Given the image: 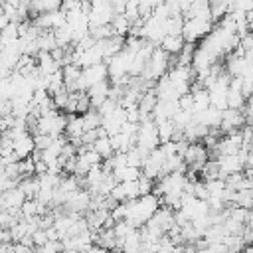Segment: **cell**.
Returning <instances> with one entry per match:
<instances>
[{
    "instance_id": "8992f818",
    "label": "cell",
    "mask_w": 253,
    "mask_h": 253,
    "mask_svg": "<svg viewBox=\"0 0 253 253\" xmlns=\"http://www.w3.org/2000/svg\"><path fill=\"white\" fill-rule=\"evenodd\" d=\"M115 10H113V2H105V0H95L91 2V12H89V26L91 28H99V26H111L113 18H115Z\"/></svg>"
},
{
    "instance_id": "f1b7e54d",
    "label": "cell",
    "mask_w": 253,
    "mask_h": 253,
    "mask_svg": "<svg viewBox=\"0 0 253 253\" xmlns=\"http://www.w3.org/2000/svg\"><path fill=\"white\" fill-rule=\"evenodd\" d=\"M0 158H2V134H0Z\"/></svg>"
},
{
    "instance_id": "9a60e30c",
    "label": "cell",
    "mask_w": 253,
    "mask_h": 253,
    "mask_svg": "<svg viewBox=\"0 0 253 253\" xmlns=\"http://www.w3.org/2000/svg\"><path fill=\"white\" fill-rule=\"evenodd\" d=\"M18 188L24 192L26 200H36V198H38V192H40V178H38V176L22 178V180L18 182Z\"/></svg>"
},
{
    "instance_id": "4fadbf2b",
    "label": "cell",
    "mask_w": 253,
    "mask_h": 253,
    "mask_svg": "<svg viewBox=\"0 0 253 253\" xmlns=\"http://www.w3.org/2000/svg\"><path fill=\"white\" fill-rule=\"evenodd\" d=\"M2 200H4L6 211H10V210H20V208L24 206V202H26V196H24V192L16 186V188L4 192V194H2Z\"/></svg>"
},
{
    "instance_id": "5b68a950",
    "label": "cell",
    "mask_w": 253,
    "mask_h": 253,
    "mask_svg": "<svg viewBox=\"0 0 253 253\" xmlns=\"http://www.w3.org/2000/svg\"><path fill=\"white\" fill-rule=\"evenodd\" d=\"M136 146L152 152L160 146V138H158V128H156V123L152 119H146L138 125V130H136Z\"/></svg>"
},
{
    "instance_id": "ac0fdd59",
    "label": "cell",
    "mask_w": 253,
    "mask_h": 253,
    "mask_svg": "<svg viewBox=\"0 0 253 253\" xmlns=\"http://www.w3.org/2000/svg\"><path fill=\"white\" fill-rule=\"evenodd\" d=\"M103 160H107V158H111L113 154H115V148H113V144H111V138L109 136H99L95 142H93V146H91Z\"/></svg>"
},
{
    "instance_id": "603a6c76",
    "label": "cell",
    "mask_w": 253,
    "mask_h": 253,
    "mask_svg": "<svg viewBox=\"0 0 253 253\" xmlns=\"http://www.w3.org/2000/svg\"><path fill=\"white\" fill-rule=\"evenodd\" d=\"M69 97H71V93H69L65 87H63L61 91H57L55 95H51L55 109H63V111H65V107H67V103H69Z\"/></svg>"
},
{
    "instance_id": "7c38bea8",
    "label": "cell",
    "mask_w": 253,
    "mask_h": 253,
    "mask_svg": "<svg viewBox=\"0 0 253 253\" xmlns=\"http://www.w3.org/2000/svg\"><path fill=\"white\" fill-rule=\"evenodd\" d=\"M109 91H111L109 81H103V83L93 85V87L87 91V95H89V99H91V107H93V109H99V107L109 99Z\"/></svg>"
},
{
    "instance_id": "5bb4252c",
    "label": "cell",
    "mask_w": 253,
    "mask_h": 253,
    "mask_svg": "<svg viewBox=\"0 0 253 253\" xmlns=\"http://www.w3.org/2000/svg\"><path fill=\"white\" fill-rule=\"evenodd\" d=\"M192 18H211L210 2L208 0H192V6L184 14V20H192Z\"/></svg>"
},
{
    "instance_id": "30bf717a",
    "label": "cell",
    "mask_w": 253,
    "mask_h": 253,
    "mask_svg": "<svg viewBox=\"0 0 253 253\" xmlns=\"http://www.w3.org/2000/svg\"><path fill=\"white\" fill-rule=\"evenodd\" d=\"M89 206H91V192L89 190H77V192H73L67 200H65V204H63V208H65V211H69V213H77V215H81L85 210H89Z\"/></svg>"
},
{
    "instance_id": "44dd1931",
    "label": "cell",
    "mask_w": 253,
    "mask_h": 253,
    "mask_svg": "<svg viewBox=\"0 0 253 253\" xmlns=\"http://www.w3.org/2000/svg\"><path fill=\"white\" fill-rule=\"evenodd\" d=\"M231 206H237V208H243V210H253V188L235 192Z\"/></svg>"
},
{
    "instance_id": "52a82bcc",
    "label": "cell",
    "mask_w": 253,
    "mask_h": 253,
    "mask_svg": "<svg viewBox=\"0 0 253 253\" xmlns=\"http://www.w3.org/2000/svg\"><path fill=\"white\" fill-rule=\"evenodd\" d=\"M107 77H109V71H107V65H105V63H97V65H91V67L81 69L79 93H87L93 85L103 83V81H109Z\"/></svg>"
},
{
    "instance_id": "277c9868",
    "label": "cell",
    "mask_w": 253,
    "mask_h": 253,
    "mask_svg": "<svg viewBox=\"0 0 253 253\" xmlns=\"http://www.w3.org/2000/svg\"><path fill=\"white\" fill-rule=\"evenodd\" d=\"M168 65H170V55L164 49L154 47V51H152V55L148 59V65H146V69H144V73L140 77L156 83L160 77H164L168 73Z\"/></svg>"
},
{
    "instance_id": "7402d4cb",
    "label": "cell",
    "mask_w": 253,
    "mask_h": 253,
    "mask_svg": "<svg viewBox=\"0 0 253 253\" xmlns=\"http://www.w3.org/2000/svg\"><path fill=\"white\" fill-rule=\"evenodd\" d=\"M113 231H115V235H117V241H119V243H123L128 235H132V233L136 231V227H134V225H130V223L125 219V221H117V223H115V227H113Z\"/></svg>"
},
{
    "instance_id": "484cf974",
    "label": "cell",
    "mask_w": 253,
    "mask_h": 253,
    "mask_svg": "<svg viewBox=\"0 0 253 253\" xmlns=\"http://www.w3.org/2000/svg\"><path fill=\"white\" fill-rule=\"evenodd\" d=\"M32 239H34V247L38 249V247H42V245H45L47 241H49V237H47V231L45 229H38L34 235H32Z\"/></svg>"
},
{
    "instance_id": "4dcf8cb0",
    "label": "cell",
    "mask_w": 253,
    "mask_h": 253,
    "mask_svg": "<svg viewBox=\"0 0 253 253\" xmlns=\"http://www.w3.org/2000/svg\"><path fill=\"white\" fill-rule=\"evenodd\" d=\"M61 253H75V251H69V249H63Z\"/></svg>"
},
{
    "instance_id": "1f68e13d",
    "label": "cell",
    "mask_w": 253,
    "mask_h": 253,
    "mask_svg": "<svg viewBox=\"0 0 253 253\" xmlns=\"http://www.w3.org/2000/svg\"><path fill=\"white\" fill-rule=\"evenodd\" d=\"M0 40H2V32H0Z\"/></svg>"
},
{
    "instance_id": "9c48e42d",
    "label": "cell",
    "mask_w": 253,
    "mask_h": 253,
    "mask_svg": "<svg viewBox=\"0 0 253 253\" xmlns=\"http://www.w3.org/2000/svg\"><path fill=\"white\" fill-rule=\"evenodd\" d=\"M247 125V119H245V113L243 109H225L221 113V130L227 134V132H237L241 130L243 126Z\"/></svg>"
},
{
    "instance_id": "ffe728a7",
    "label": "cell",
    "mask_w": 253,
    "mask_h": 253,
    "mask_svg": "<svg viewBox=\"0 0 253 253\" xmlns=\"http://www.w3.org/2000/svg\"><path fill=\"white\" fill-rule=\"evenodd\" d=\"M229 4H231V2H225V0H213V2H210L211 20H213V22L223 20V18L229 14Z\"/></svg>"
},
{
    "instance_id": "8fae6325",
    "label": "cell",
    "mask_w": 253,
    "mask_h": 253,
    "mask_svg": "<svg viewBox=\"0 0 253 253\" xmlns=\"http://www.w3.org/2000/svg\"><path fill=\"white\" fill-rule=\"evenodd\" d=\"M34 152H36V142H34V136L30 132H26V134H22L20 138L14 140V154L20 160H26Z\"/></svg>"
},
{
    "instance_id": "83f0119b",
    "label": "cell",
    "mask_w": 253,
    "mask_h": 253,
    "mask_svg": "<svg viewBox=\"0 0 253 253\" xmlns=\"http://www.w3.org/2000/svg\"><path fill=\"white\" fill-rule=\"evenodd\" d=\"M247 227H253V210H249V217H247Z\"/></svg>"
},
{
    "instance_id": "3957f363",
    "label": "cell",
    "mask_w": 253,
    "mask_h": 253,
    "mask_svg": "<svg viewBox=\"0 0 253 253\" xmlns=\"http://www.w3.org/2000/svg\"><path fill=\"white\" fill-rule=\"evenodd\" d=\"M213 20L211 18H192V20H184V32L182 38L186 43H196L198 40H204L211 34L213 30Z\"/></svg>"
},
{
    "instance_id": "d4e9b609",
    "label": "cell",
    "mask_w": 253,
    "mask_h": 253,
    "mask_svg": "<svg viewBox=\"0 0 253 253\" xmlns=\"http://www.w3.org/2000/svg\"><path fill=\"white\" fill-rule=\"evenodd\" d=\"M61 251H63V243H61L59 239H55V241H47L45 245L38 247V253H61Z\"/></svg>"
},
{
    "instance_id": "ba28073f",
    "label": "cell",
    "mask_w": 253,
    "mask_h": 253,
    "mask_svg": "<svg viewBox=\"0 0 253 253\" xmlns=\"http://www.w3.org/2000/svg\"><path fill=\"white\" fill-rule=\"evenodd\" d=\"M215 162L219 166V172H221V178L223 180L227 176H231V174H241L245 170V156H243V152L219 156V158H215Z\"/></svg>"
},
{
    "instance_id": "e0dca14e",
    "label": "cell",
    "mask_w": 253,
    "mask_h": 253,
    "mask_svg": "<svg viewBox=\"0 0 253 253\" xmlns=\"http://www.w3.org/2000/svg\"><path fill=\"white\" fill-rule=\"evenodd\" d=\"M140 174H142V170L140 168H132V166H123V168H117L113 172L117 182H136L140 178Z\"/></svg>"
},
{
    "instance_id": "7a4b0ae2",
    "label": "cell",
    "mask_w": 253,
    "mask_h": 253,
    "mask_svg": "<svg viewBox=\"0 0 253 253\" xmlns=\"http://www.w3.org/2000/svg\"><path fill=\"white\" fill-rule=\"evenodd\" d=\"M65 126H67V117L61 115L59 111H51V113H47V115H43V117L38 119V125L34 128V132L36 134H45V136L57 138V136L63 134Z\"/></svg>"
},
{
    "instance_id": "cb8c5ba5",
    "label": "cell",
    "mask_w": 253,
    "mask_h": 253,
    "mask_svg": "<svg viewBox=\"0 0 253 253\" xmlns=\"http://www.w3.org/2000/svg\"><path fill=\"white\" fill-rule=\"evenodd\" d=\"M136 184H138L140 196H148V194H152V190H154V182H152L150 178H146L144 174H140V178L136 180Z\"/></svg>"
},
{
    "instance_id": "2e32d148",
    "label": "cell",
    "mask_w": 253,
    "mask_h": 253,
    "mask_svg": "<svg viewBox=\"0 0 253 253\" xmlns=\"http://www.w3.org/2000/svg\"><path fill=\"white\" fill-rule=\"evenodd\" d=\"M184 45H186V42L182 36H166L160 43V49H164L168 55H180Z\"/></svg>"
},
{
    "instance_id": "f546056e",
    "label": "cell",
    "mask_w": 253,
    "mask_h": 253,
    "mask_svg": "<svg viewBox=\"0 0 253 253\" xmlns=\"http://www.w3.org/2000/svg\"><path fill=\"white\" fill-rule=\"evenodd\" d=\"M0 14H4V4L0 2Z\"/></svg>"
},
{
    "instance_id": "d6986e66",
    "label": "cell",
    "mask_w": 253,
    "mask_h": 253,
    "mask_svg": "<svg viewBox=\"0 0 253 253\" xmlns=\"http://www.w3.org/2000/svg\"><path fill=\"white\" fill-rule=\"evenodd\" d=\"M81 119H83V128H85V132H87V130H97V128H101L103 117H101V113H99L97 109L87 111L85 115H81Z\"/></svg>"
},
{
    "instance_id": "6da1fadb",
    "label": "cell",
    "mask_w": 253,
    "mask_h": 253,
    "mask_svg": "<svg viewBox=\"0 0 253 253\" xmlns=\"http://www.w3.org/2000/svg\"><path fill=\"white\" fill-rule=\"evenodd\" d=\"M125 204H126V221L130 225H134L136 229L144 227L160 208V200L154 194L140 196V198L125 202Z\"/></svg>"
},
{
    "instance_id": "4316f807",
    "label": "cell",
    "mask_w": 253,
    "mask_h": 253,
    "mask_svg": "<svg viewBox=\"0 0 253 253\" xmlns=\"http://www.w3.org/2000/svg\"><path fill=\"white\" fill-rule=\"evenodd\" d=\"M85 253H111V251H107V249H103V247H99V245H91Z\"/></svg>"
}]
</instances>
